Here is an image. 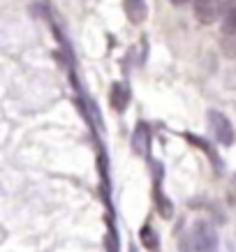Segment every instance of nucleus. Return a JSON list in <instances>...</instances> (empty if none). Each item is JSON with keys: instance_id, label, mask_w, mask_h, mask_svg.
<instances>
[{"instance_id": "11", "label": "nucleus", "mask_w": 236, "mask_h": 252, "mask_svg": "<svg viewBox=\"0 0 236 252\" xmlns=\"http://www.w3.org/2000/svg\"><path fill=\"white\" fill-rule=\"evenodd\" d=\"M130 252H137V248H132V250H130Z\"/></svg>"}, {"instance_id": "5", "label": "nucleus", "mask_w": 236, "mask_h": 252, "mask_svg": "<svg viewBox=\"0 0 236 252\" xmlns=\"http://www.w3.org/2000/svg\"><path fill=\"white\" fill-rule=\"evenodd\" d=\"M222 16V32L225 35H236V0H225L220 7Z\"/></svg>"}, {"instance_id": "6", "label": "nucleus", "mask_w": 236, "mask_h": 252, "mask_svg": "<svg viewBox=\"0 0 236 252\" xmlns=\"http://www.w3.org/2000/svg\"><path fill=\"white\" fill-rule=\"evenodd\" d=\"M111 107L116 109V111H125L130 104V91L125 88L123 84H114L111 86Z\"/></svg>"}, {"instance_id": "1", "label": "nucleus", "mask_w": 236, "mask_h": 252, "mask_svg": "<svg viewBox=\"0 0 236 252\" xmlns=\"http://www.w3.org/2000/svg\"><path fill=\"white\" fill-rule=\"evenodd\" d=\"M190 241H192L195 252H215L218 250V234H215L213 227H211L208 222H204V220L195 222L192 234H190Z\"/></svg>"}, {"instance_id": "9", "label": "nucleus", "mask_w": 236, "mask_h": 252, "mask_svg": "<svg viewBox=\"0 0 236 252\" xmlns=\"http://www.w3.org/2000/svg\"><path fill=\"white\" fill-rule=\"evenodd\" d=\"M153 197H155V208H158L160 218L169 220V218L174 215V206H171V201L160 192V185H155V194H153Z\"/></svg>"}, {"instance_id": "2", "label": "nucleus", "mask_w": 236, "mask_h": 252, "mask_svg": "<svg viewBox=\"0 0 236 252\" xmlns=\"http://www.w3.org/2000/svg\"><path fill=\"white\" fill-rule=\"evenodd\" d=\"M208 130L213 134V139L222 146H232L234 144V127L225 114L220 111H208Z\"/></svg>"}, {"instance_id": "3", "label": "nucleus", "mask_w": 236, "mask_h": 252, "mask_svg": "<svg viewBox=\"0 0 236 252\" xmlns=\"http://www.w3.org/2000/svg\"><path fill=\"white\" fill-rule=\"evenodd\" d=\"M220 7L222 0H192V9H195V16H197L199 23H213L218 16H220Z\"/></svg>"}, {"instance_id": "10", "label": "nucleus", "mask_w": 236, "mask_h": 252, "mask_svg": "<svg viewBox=\"0 0 236 252\" xmlns=\"http://www.w3.org/2000/svg\"><path fill=\"white\" fill-rule=\"evenodd\" d=\"M171 2H174V5H185L188 0H171Z\"/></svg>"}, {"instance_id": "4", "label": "nucleus", "mask_w": 236, "mask_h": 252, "mask_svg": "<svg viewBox=\"0 0 236 252\" xmlns=\"http://www.w3.org/2000/svg\"><path fill=\"white\" fill-rule=\"evenodd\" d=\"M130 144H132L135 155H139V158H148V153H151V130H148V125H146L144 121L137 123V127H135V132H132Z\"/></svg>"}, {"instance_id": "7", "label": "nucleus", "mask_w": 236, "mask_h": 252, "mask_svg": "<svg viewBox=\"0 0 236 252\" xmlns=\"http://www.w3.org/2000/svg\"><path fill=\"white\" fill-rule=\"evenodd\" d=\"M125 14L132 23H144L146 19V2L144 0H125Z\"/></svg>"}, {"instance_id": "8", "label": "nucleus", "mask_w": 236, "mask_h": 252, "mask_svg": "<svg viewBox=\"0 0 236 252\" xmlns=\"http://www.w3.org/2000/svg\"><path fill=\"white\" fill-rule=\"evenodd\" d=\"M139 241H141V245H144L146 250H151V252H158V248H160V238H158L155 229H153L148 222L139 229Z\"/></svg>"}]
</instances>
